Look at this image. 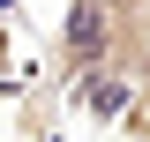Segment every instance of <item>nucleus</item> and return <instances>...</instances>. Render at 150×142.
<instances>
[{"label": "nucleus", "instance_id": "20e7f679", "mask_svg": "<svg viewBox=\"0 0 150 142\" xmlns=\"http://www.w3.org/2000/svg\"><path fill=\"white\" fill-rule=\"evenodd\" d=\"M8 60H15V45H8V22H0V82H8Z\"/></svg>", "mask_w": 150, "mask_h": 142}, {"label": "nucleus", "instance_id": "f03ea898", "mask_svg": "<svg viewBox=\"0 0 150 142\" xmlns=\"http://www.w3.org/2000/svg\"><path fill=\"white\" fill-rule=\"evenodd\" d=\"M68 97H75V112H83V120H98V127H112L120 112L135 105V82H128L120 67H112V60H98L90 75H75V82H68Z\"/></svg>", "mask_w": 150, "mask_h": 142}, {"label": "nucleus", "instance_id": "39448f33", "mask_svg": "<svg viewBox=\"0 0 150 142\" xmlns=\"http://www.w3.org/2000/svg\"><path fill=\"white\" fill-rule=\"evenodd\" d=\"M112 8H120V15H150V0H112Z\"/></svg>", "mask_w": 150, "mask_h": 142}, {"label": "nucleus", "instance_id": "f257e3e1", "mask_svg": "<svg viewBox=\"0 0 150 142\" xmlns=\"http://www.w3.org/2000/svg\"><path fill=\"white\" fill-rule=\"evenodd\" d=\"M112 30H120V8L112 0H68V15L53 30V53H45V97H68L75 75H90L112 53Z\"/></svg>", "mask_w": 150, "mask_h": 142}, {"label": "nucleus", "instance_id": "7ed1b4c3", "mask_svg": "<svg viewBox=\"0 0 150 142\" xmlns=\"http://www.w3.org/2000/svg\"><path fill=\"white\" fill-rule=\"evenodd\" d=\"M112 127H120V142H150V97H143V90H135V105L120 112Z\"/></svg>", "mask_w": 150, "mask_h": 142}]
</instances>
